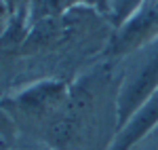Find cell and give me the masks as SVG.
Masks as SVG:
<instances>
[{
	"instance_id": "cell-5",
	"label": "cell",
	"mask_w": 158,
	"mask_h": 150,
	"mask_svg": "<svg viewBox=\"0 0 158 150\" xmlns=\"http://www.w3.org/2000/svg\"><path fill=\"white\" fill-rule=\"evenodd\" d=\"M76 6H86L97 13L110 15L112 0H30V11H27V28L32 24H38L42 19L59 17L63 13L72 11Z\"/></svg>"
},
{
	"instance_id": "cell-8",
	"label": "cell",
	"mask_w": 158,
	"mask_h": 150,
	"mask_svg": "<svg viewBox=\"0 0 158 150\" xmlns=\"http://www.w3.org/2000/svg\"><path fill=\"white\" fill-rule=\"evenodd\" d=\"M133 150H158V129L150 135V138H146L139 146H135Z\"/></svg>"
},
{
	"instance_id": "cell-9",
	"label": "cell",
	"mask_w": 158,
	"mask_h": 150,
	"mask_svg": "<svg viewBox=\"0 0 158 150\" xmlns=\"http://www.w3.org/2000/svg\"><path fill=\"white\" fill-rule=\"evenodd\" d=\"M6 25H9V19H0V36L4 34V30H6Z\"/></svg>"
},
{
	"instance_id": "cell-3",
	"label": "cell",
	"mask_w": 158,
	"mask_h": 150,
	"mask_svg": "<svg viewBox=\"0 0 158 150\" xmlns=\"http://www.w3.org/2000/svg\"><path fill=\"white\" fill-rule=\"evenodd\" d=\"M158 38V0H143L139 11L127 24L114 30L108 49L101 59L122 62L127 55Z\"/></svg>"
},
{
	"instance_id": "cell-7",
	"label": "cell",
	"mask_w": 158,
	"mask_h": 150,
	"mask_svg": "<svg viewBox=\"0 0 158 150\" xmlns=\"http://www.w3.org/2000/svg\"><path fill=\"white\" fill-rule=\"evenodd\" d=\"M9 9V24L17 25V28H23L27 30V11H30V0H2Z\"/></svg>"
},
{
	"instance_id": "cell-1",
	"label": "cell",
	"mask_w": 158,
	"mask_h": 150,
	"mask_svg": "<svg viewBox=\"0 0 158 150\" xmlns=\"http://www.w3.org/2000/svg\"><path fill=\"white\" fill-rule=\"evenodd\" d=\"M112 36L108 15L86 6L32 24L15 53L13 91L44 78L72 83L103 57Z\"/></svg>"
},
{
	"instance_id": "cell-4",
	"label": "cell",
	"mask_w": 158,
	"mask_h": 150,
	"mask_svg": "<svg viewBox=\"0 0 158 150\" xmlns=\"http://www.w3.org/2000/svg\"><path fill=\"white\" fill-rule=\"evenodd\" d=\"M158 129V91L141 104V108L124 123L110 150H133Z\"/></svg>"
},
{
	"instance_id": "cell-10",
	"label": "cell",
	"mask_w": 158,
	"mask_h": 150,
	"mask_svg": "<svg viewBox=\"0 0 158 150\" xmlns=\"http://www.w3.org/2000/svg\"><path fill=\"white\" fill-rule=\"evenodd\" d=\"M0 150H13V148H9V146H6L4 142H0Z\"/></svg>"
},
{
	"instance_id": "cell-6",
	"label": "cell",
	"mask_w": 158,
	"mask_h": 150,
	"mask_svg": "<svg viewBox=\"0 0 158 150\" xmlns=\"http://www.w3.org/2000/svg\"><path fill=\"white\" fill-rule=\"evenodd\" d=\"M141 4H143V0H112V9H110L108 19L112 21L114 30L122 28L135 13L139 11Z\"/></svg>"
},
{
	"instance_id": "cell-2",
	"label": "cell",
	"mask_w": 158,
	"mask_h": 150,
	"mask_svg": "<svg viewBox=\"0 0 158 150\" xmlns=\"http://www.w3.org/2000/svg\"><path fill=\"white\" fill-rule=\"evenodd\" d=\"M118 87V131L133 116L141 104L158 91V38L133 51L120 62Z\"/></svg>"
}]
</instances>
